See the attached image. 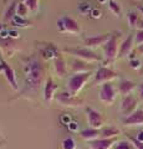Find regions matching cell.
Listing matches in <instances>:
<instances>
[{
    "mask_svg": "<svg viewBox=\"0 0 143 149\" xmlns=\"http://www.w3.org/2000/svg\"><path fill=\"white\" fill-rule=\"evenodd\" d=\"M71 122H72V118H71V116L68 113H62L61 116H60V123H61V124L68 125Z\"/></svg>",
    "mask_w": 143,
    "mask_h": 149,
    "instance_id": "d6a6232c",
    "label": "cell"
},
{
    "mask_svg": "<svg viewBox=\"0 0 143 149\" xmlns=\"http://www.w3.org/2000/svg\"><path fill=\"white\" fill-rule=\"evenodd\" d=\"M66 54L72 55L73 57L84 60L86 62H101L102 61V57L100 55H97L93 50L87 49V47H73V49H65L63 50Z\"/></svg>",
    "mask_w": 143,
    "mask_h": 149,
    "instance_id": "3957f363",
    "label": "cell"
},
{
    "mask_svg": "<svg viewBox=\"0 0 143 149\" xmlns=\"http://www.w3.org/2000/svg\"><path fill=\"white\" fill-rule=\"evenodd\" d=\"M39 52L41 55V57L44 60H47V61H54L55 58H57L61 52H60V50L57 49L56 45H54L52 42H44L43 46H40L39 49Z\"/></svg>",
    "mask_w": 143,
    "mask_h": 149,
    "instance_id": "7c38bea8",
    "label": "cell"
},
{
    "mask_svg": "<svg viewBox=\"0 0 143 149\" xmlns=\"http://www.w3.org/2000/svg\"><path fill=\"white\" fill-rule=\"evenodd\" d=\"M137 52H138V54H141V55H143V44L140 45V46L137 47Z\"/></svg>",
    "mask_w": 143,
    "mask_h": 149,
    "instance_id": "b9f144b4",
    "label": "cell"
},
{
    "mask_svg": "<svg viewBox=\"0 0 143 149\" xmlns=\"http://www.w3.org/2000/svg\"><path fill=\"white\" fill-rule=\"evenodd\" d=\"M22 3H25V5L27 6V9H29V11H31V13L38 11L39 0H25V1H22Z\"/></svg>",
    "mask_w": 143,
    "mask_h": 149,
    "instance_id": "1f68e13d",
    "label": "cell"
},
{
    "mask_svg": "<svg viewBox=\"0 0 143 149\" xmlns=\"http://www.w3.org/2000/svg\"><path fill=\"white\" fill-rule=\"evenodd\" d=\"M86 118H87V124H89L90 128H95V129L103 128V124H105L103 116L98 111L93 109L92 107H87L86 108Z\"/></svg>",
    "mask_w": 143,
    "mask_h": 149,
    "instance_id": "9c48e42d",
    "label": "cell"
},
{
    "mask_svg": "<svg viewBox=\"0 0 143 149\" xmlns=\"http://www.w3.org/2000/svg\"><path fill=\"white\" fill-rule=\"evenodd\" d=\"M133 44H135V35H128L126 39H124L121 45H119V51H118V57L123 58L131 54Z\"/></svg>",
    "mask_w": 143,
    "mask_h": 149,
    "instance_id": "ac0fdd59",
    "label": "cell"
},
{
    "mask_svg": "<svg viewBox=\"0 0 143 149\" xmlns=\"http://www.w3.org/2000/svg\"><path fill=\"white\" fill-rule=\"evenodd\" d=\"M71 68L75 73H84V72H92L93 66L90 62H86L84 60L75 58L71 63Z\"/></svg>",
    "mask_w": 143,
    "mask_h": 149,
    "instance_id": "d6986e66",
    "label": "cell"
},
{
    "mask_svg": "<svg viewBox=\"0 0 143 149\" xmlns=\"http://www.w3.org/2000/svg\"><path fill=\"white\" fill-rule=\"evenodd\" d=\"M57 30L61 34L77 35L81 32V27L80 24L71 16H62L61 19L57 20Z\"/></svg>",
    "mask_w": 143,
    "mask_h": 149,
    "instance_id": "5b68a950",
    "label": "cell"
},
{
    "mask_svg": "<svg viewBox=\"0 0 143 149\" xmlns=\"http://www.w3.org/2000/svg\"><path fill=\"white\" fill-rule=\"evenodd\" d=\"M3 138V134H1V132H0V139H1Z\"/></svg>",
    "mask_w": 143,
    "mask_h": 149,
    "instance_id": "7dc6e473",
    "label": "cell"
},
{
    "mask_svg": "<svg viewBox=\"0 0 143 149\" xmlns=\"http://www.w3.org/2000/svg\"><path fill=\"white\" fill-rule=\"evenodd\" d=\"M142 109H143V108H142Z\"/></svg>",
    "mask_w": 143,
    "mask_h": 149,
    "instance_id": "816d5d0a",
    "label": "cell"
},
{
    "mask_svg": "<svg viewBox=\"0 0 143 149\" xmlns=\"http://www.w3.org/2000/svg\"><path fill=\"white\" fill-rule=\"evenodd\" d=\"M137 139H138V141H141V142H143V130H142V132H140V133H138Z\"/></svg>",
    "mask_w": 143,
    "mask_h": 149,
    "instance_id": "7bdbcfd3",
    "label": "cell"
},
{
    "mask_svg": "<svg viewBox=\"0 0 143 149\" xmlns=\"http://www.w3.org/2000/svg\"><path fill=\"white\" fill-rule=\"evenodd\" d=\"M137 91H138V96H140V100L143 101V82H141L137 87Z\"/></svg>",
    "mask_w": 143,
    "mask_h": 149,
    "instance_id": "74e56055",
    "label": "cell"
},
{
    "mask_svg": "<svg viewBox=\"0 0 143 149\" xmlns=\"http://www.w3.org/2000/svg\"><path fill=\"white\" fill-rule=\"evenodd\" d=\"M56 91H57V86L55 85V82L51 77H49L46 80L45 85H44V101L47 104H50L54 101V98L56 97Z\"/></svg>",
    "mask_w": 143,
    "mask_h": 149,
    "instance_id": "2e32d148",
    "label": "cell"
},
{
    "mask_svg": "<svg viewBox=\"0 0 143 149\" xmlns=\"http://www.w3.org/2000/svg\"><path fill=\"white\" fill-rule=\"evenodd\" d=\"M56 102L60 106H63V107H68V108H77V107H82L85 104V101L80 98L77 96H73L71 95L68 91L65 92H61L55 97Z\"/></svg>",
    "mask_w": 143,
    "mask_h": 149,
    "instance_id": "8992f818",
    "label": "cell"
},
{
    "mask_svg": "<svg viewBox=\"0 0 143 149\" xmlns=\"http://www.w3.org/2000/svg\"><path fill=\"white\" fill-rule=\"evenodd\" d=\"M110 34H100V35H95V36H90V37H86L84 40V42L86 45L87 49H96L98 46H102L108 41L110 39Z\"/></svg>",
    "mask_w": 143,
    "mask_h": 149,
    "instance_id": "5bb4252c",
    "label": "cell"
},
{
    "mask_svg": "<svg viewBox=\"0 0 143 149\" xmlns=\"http://www.w3.org/2000/svg\"><path fill=\"white\" fill-rule=\"evenodd\" d=\"M98 1H100L101 4H105V3H107V1H110V0H98Z\"/></svg>",
    "mask_w": 143,
    "mask_h": 149,
    "instance_id": "bcb514c9",
    "label": "cell"
},
{
    "mask_svg": "<svg viewBox=\"0 0 143 149\" xmlns=\"http://www.w3.org/2000/svg\"><path fill=\"white\" fill-rule=\"evenodd\" d=\"M1 31H4V22L0 21V32H1Z\"/></svg>",
    "mask_w": 143,
    "mask_h": 149,
    "instance_id": "ee69618b",
    "label": "cell"
},
{
    "mask_svg": "<svg viewBox=\"0 0 143 149\" xmlns=\"http://www.w3.org/2000/svg\"><path fill=\"white\" fill-rule=\"evenodd\" d=\"M67 128H68V130H70V132H77V123L72 120V122L67 125Z\"/></svg>",
    "mask_w": 143,
    "mask_h": 149,
    "instance_id": "8d00e7d4",
    "label": "cell"
},
{
    "mask_svg": "<svg viewBox=\"0 0 143 149\" xmlns=\"http://www.w3.org/2000/svg\"><path fill=\"white\" fill-rule=\"evenodd\" d=\"M20 1L17 0H13V1L9 4V6L6 8V10L4 11V15H3V22L6 24V22H10L11 19L16 15V9H17V4Z\"/></svg>",
    "mask_w": 143,
    "mask_h": 149,
    "instance_id": "7402d4cb",
    "label": "cell"
},
{
    "mask_svg": "<svg viewBox=\"0 0 143 149\" xmlns=\"http://www.w3.org/2000/svg\"><path fill=\"white\" fill-rule=\"evenodd\" d=\"M21 1H25V0H21Z\"/></svg>",
    "mask_w": 143,
    "mask_h": 149,
    "instance_id": "f907efd6",
    "label": "cell"
},
{
    "mask_svg": "<svg viewBox=\"0 0 143 149\" xmlns=\"http://www.w3.org/2000/svg\"><path fill=\"white\" fill-rule=\"evenodd\" d=\"M1 144H3V142H1V139H0V147H1Z\"/></svg>",
    "mask_w": 143,
    "mask_h": 149,
    "instance_id": "c3c4849f",
    "label": "cell"
},
{
    "mask_svg": "<svg viewBox=\"0 0 143 149\" xmlns=\"http://www.w3.org/2000/svg\"><path fill=\"white\" fill-rule=\"evenodd\" d=\"M100 134H101V129H95L90 127L80 130V137L87 142H91V141H95V139L100 138Z\"/></svg>",
    "mask_w": 143,
    "mask_h": 149,
    "instance_id": "603a6c76",
    "label": "cell"
},
{
    "mask_svg": "<svg viewBox=\"0 0 143 149\" xmlns=\"http://www.w3.org/2000/svg\"><path fill=\"white\" fill-rule=\"evenodd\" d=\"M108 9H110V11L114 14L116 16H121V6H119V4L116 3L114 0H110L108 1Z\"/></svg>",
    "mask_w": 143,
    "mask_h": 149,
    "instance_id": "83f0119b",
    "label": "cell"
},
{
    "mask_svg": "<svg viewBox=\"0 0 143 149\" xmlns=\"http://www.w3.org/2000/svg\"><path fill=\"white\" fill-rule=\"evenodd\" d=\"M123 124L126 127H137L143 125V109H137L131 116H128L123 119Z\"/></svg>",
    "mask_w": 143,
    "mask_h": 149,
    "instance_id": "e0dca14e",
    "label": "cell"
},
{
    "mask_svg": "<svg viewBox=\"0 0 143 149\" xmlns=\"http://www.w3.org/2000/svg\"><path fill=\"white\" fill-rule=\"evenodd\" d=\"M98 97H100V101L102 102L103 104L112 106L114 103V101H116L117 91H116V88H114V86L111 82L103 83V85H101Z\"/></svg>",
    "mask_w": 143,
    "mask_h": 149,
    "instance_id": "52a82bcc",
    "label": "cell"
},
{
    "mask_svg": "<svg viewBox=\"0 0 143 149\" xmlns=\"http://www.w3.org/2000/svg\"><path fill=\"white\" fill-rule=\"evenodd\" d=\"M27 13H29V9L25 5V3L20 1L17 4V9H16V15H19L21 17H26L27 16Z\"/></svg>",
    "mask_w": 143,
    "mask_h": 149,
    "instance_id": "4dcf8cb0",
    "label": "cell"
},
{
    "mask_svg": "<svg viewBox=\"0 0 143 149\" xmlns=\"http://www.w3.org/2000/svg\"><path fill=\"white\" fill-rule=\"evenodd\" d=\"M10 24L13 25V27H27V26H33V22H31L30 20H27L26 17H21L19 15L14 16L11 19Z\"/></svg>",
    "mask_w": 143,
    "mask_h": 149,
    "instance_id": "cb8c5ba5",
    "label": "cell"
},
{
    "mask_svg": "<svg viewBox=\"0 0 143 149\" xmlns=\"http://www.w3.org/2000/svg\"><path fill=\"white\" fill-rule=\"evenodd\" d=\"M0 72L4 73V76H5L8 83L10 85V87L13 88L14 91H17V81H16V74H15V71L13 70V67L10 66L9 63L5 62V60H4L1 56H0Z\"/></svg>",
    "mask_w": 143,
    "mask_h": 149,
    "instance_id": "8fae6325",
    "label": "cell"
},
{
    "mask_svg": "<svg viewBox=\"0 0 143 149\" xmlns=\"http://www.w3.org/2000/svg\"><path fill=\"white\" fill-rule=\"evenodd\" d=\"M24 83L25 88L29 91H38L43 86L45 68L41 60L36 55H31L24 60Z\"/></svg>",
    "mask_w": 143,
    "mask_h": 149,
    "instance_id": "6da1fadb",
    "label": "cell"
},
{
    "mask_svg": "<svg viewBox=\"0 0 143 149\" xmlns=\"http://www.w3.org/2000/svg\"><path fill=\"white\" fill-rule=\"evenodd\" d=\"M137 106H138V101L135 96H132V95H128L126 96L122 100V103H121V112L124 114V116H131L133 112H136L138 108H137Z\"/></svg>",
    "mask_w": 143,
    "mask_h": 149,
    "instance_id": "4fadbf2b",
    "label": "cell"
},
{
    "mask_svg": "<svg viewBox=\"0 0 143 149\" xmlns=\"http://www.w3.org/2000/svg\"><path fill=\"white\" fill-rule=\"evenodd\" d=\"M90 15L93 17V19H98V17H101V11L100 10H97V9H93V10L91 11V14Z\"/></svg>",
    "mask_w": 143,
    "mask_h": 149,
    "instance_id": "f35d334b",
    "label": "cell"
},
{
    "mask_svg": "<svg viewBox=\"0 0 143 149\" xmlns=\"http://www.w3.org/2000/svg\"><path fill=\"white\" fill-rule=\"evenodd\" d=\"M137 87V85L133 81H130V80H121L119 81V85H118V92L121 93L122 96H128L131 95V92L135 90Z\"/></svg>",
    "mask_w": 143,
    "mask_h": 149,
    "instance_id": "44dd1931",
    "label": "cell"
},
{
    "mask_svg": "<svg viewBox=\"0 0 143 149\" xmlns=\"http://www.w3.org/2000/svg\"><path fill=\"white\" fill-rule=\"evenodd\" d=\"M92 76V72H84V73H75L68 78L67 82V91L71 93V95L76 96L78 92H80L84 86L86 85V82L90 80Z\"/></svg>",
    "mask_w": 143,
    "mask_h": 149,
    "instance_id": "277c9868",
    "label": "cell"
},
{
    "mask_svg": "<svg viewBox=\"0 0 143 149\" xmlns=\"http://www.w3.org/2000/svg\"><path fill=\"white\" fill-rule=\"evenodd\" d=\"M128 141H130V142L133 144V147H135V149H143V142L138 141L137 138L128 136Z\"/></svg>",
    "mask_w": 143,
    "mask_h": 149,
    "instance_id": "836d02e7",
    "label": "cell"
},
{
    "mask_svg": "<svg viewBox=\"0 0 143 149\" xmlns=\"http://www.w3.org/2000/svg\"><path fill=\"white\" fill-rule=\"evenodd\" d=\"M127 20H128V25H130L131 29H135V27H137V22L140 20V15H138L136 11H131V13H128V15H127Z\"/></svg>",
    "mask_w": 143,
    "mask_h": 149,
    "instance_id": "484cf974",
    "label": "cell"
},
{
    "mask_svg": "<svg viewBox=\"0 0 143 149\" xmlns=\"http://www.w3.org/2000/svg\"><path fill=\"white\" fill-rule=\"evenodd\" d=\"M61 148L62 149H76V142H75V139L71 138V137L65 138L61 142Z\"/></svg>",
    "mask_w": 143,
    "mask_h": 149,
    "instance_id": "f1b7e54d",
    "label": "cell"
},
{
    "mask_svg": "<svg viewBox=\"0 0 143 149\" xmlns=\"http://www.w3.org/2000/svg\"><path fill=\"white\" fill-rule=\"evenodd\" d=\"M77 10H78V13H80L81 15H90L91 11L93 10V9H92L90 3H81L80 5L77 6Z\"/></svg>",
    "mask_w": 143,
    "mask_h": 149,
    "instance_id": "4316f807",
    "label": "cell"
},
{
    "mask_svg": "<svg viewBox=\"0 0 143 149\" xmlns=\"http://www.w3.org/2000/svg\"><path fill=\"white\" fill-rule=\"evenodd\" d=\"M119 133H121L119 129L113 127V125H110V127H105L101 129L100 138H116Z\"/></svg>",
    "mask_w": 143,
    "mask_h": 149,
    "instance_id": "d4e9b609",
    "label": "cell"
},
{
    "mask_svg": "<svg viewBox=\"0 0 143 149\" xmlns=\"http://www.w3.org/2000/svg\"><path fill=\"white\" fill-rule=\"evenodd\" d=\"M122 36V32L114 31L113 34H111L108 41L105 44V57L107 62H112L118 57V51H119V39Z\"/></svg>",
    "mask_w": 143,
    "mask_h": 149,
    "instance_id": "7a4b0ae2",
    "label": "cell"
},
{
    "mask_svg": "<svg viewBox=\"0 0 143 149\" xmlns=\"http://www.w3.org/2000/svg\"><path fill=\"white\" fill-rule=\"evenodd\" d=\"M137 29L138 30H143V19L140 17V20L137 22Z\"/></svg>",
    "mask_w": 143,
    "mask_h": 149,
    "instance_id": "60d3db41",
    "label": "cell"
},
{
    "mask_svg": "<svg viewBox=\"0 0 143 149\" xmlns=\"http://www.w3.org/2000/svg\"><path fill=\"white\" fill-rule=\"evenodd\" d=\"M0 49L5 52V55L10 56V57L17 50V40L11 39L8 35V30L0 32Z\"/></svg>",
    "mask_w": 143,
    "mask_h": 149,
    "instance_id": "ba28073f",
    "label": "cell"
},
{
    "mask_svg": "<svg viewBox=\"0 0 143 149\" xmlns=\"http://www.w3.org/2000/svg\"><path fill=\"white\" fill-rule=\"evenodd\" d=\"M142 73H143V68H142Z\"/></svg>",
    "mask_w": 143,
    "mask_h": 149,
    "instance_id": "681fc988",
    "label": "cell"
},
{
    "mask_svg": "<svg viewBox=\"0 0 143 149\" xmlns=\"http://www.w3.org/2000/svg\"><path fill=\"white\" fill-rule=\"evenodd\" d=\"M117 137L116 138H97L95 141L89 142V148L90 149H112V147L116 144Z\"/></svg>",
    "mask_w": 143,
    "mask_h": 149,
    "instance_id": "9a60e30c",
    "label": "cell"
},
{
    "mask_svg": "<svg viewBox=\"0 0 143 149\" xmlns=\"http://www.w3.org/2000/svg\"><path fill=\"white\" fill-rule=\"evenodd\" d=\"M130 65H131L132 68H138L140 67V61H138V60H131Z\"/></svg>",
    "mask_w": 143,
    "mask_h": 149,
    "instance_id": "ab89813d",
    "label": "cell"
},
{
    "mask_svg": "<svg viewBox=\"0 0 143 149\" xmlns=\"http://www.w3.org/2000/svg\"><path fill=\"white\" fill-rule=\"evenodd\" d=\"M8 35L11 37V39H15V40H17L20 37V35H19V32L17 31H15V30H8Z\"/></svg>",
    "mask_w": 143,
    "mask_h": 149,
    "instance_id": "d590c367",
    "label": "cell"
},
{
    "mask_svg": "<svg viewBox=\"0 0 143 149\" xmlns=\"http://www.w3.org/2000/svg\"><path fill=\"white\" fill-rule=\"evenodd\" d=\"M117 78V72H114L113 70H111L108 67L101 66L97 68V71L93 74V81L95 83H98V85H103V83L111 82Z\"/></svg>",
    "mask_w": 143,
    "mask_h": 149,
    "instance_id": "30bf717a",
    "label": "cell"
},
{
    "mask_svg": "<svg viewBox=\"0 0 143 149\" xmlns=\"http://www.w3.org/2000/svg\"><path fill=\"white\" fill-rule=\"evenodd\" d=\"M138 11H140L141 15L143 16V6H138Z\"/></svg>",
    "mask_w": 143,
    "mask_h": 149,
    "instance_id": "f6af8a7d",
    "label": "cell"
},
{
    "mask_svg": "<svg viewBox=\"0 0 143 149\" xmlns=\"http://www.w3.org/2000/svg\"><path fill=\"white\" fill-rule=\"evenodd\" d=\"M112 149H135V147L130 141H118Z\"/></svg>",
    "mask_w": 143,
    "mask_h": 149,
    "instance_id": "f546056e",
    "label": "cell"
},
{
    "mask_svg": "<svg viewBox=\"0 0 143 149\" xmlns=\"http://www.w3.org/2000/svg\"><path fill=\"white\" fill-rule=\"evenodd\" d=\"M135 44L136 45H142L143 44V30H138L135 35Z\"/></svg>",
    "mask_w": 143,
    "mask_h": 149,
    "instance_id": "e575fe53",
    "label": "cell"
},
{
    "mask_svg": "<svg viewBox=\"0 0 143 149\" xmlns=\"http://www.w3.org/2000/svg\"><path fill=\"white\" fill-rule=\"evenodd\" d=\"M54 71L57 77H60V78L65 77L67 68H66V62H65V60H63L62 55H60L57 58L54 60Z\"/></svg>",
    "mask_w": 143,
    "mask_h": 149,
    "instance_id": "ffe728a7",
    "label": "cell"
}]
</instances>
